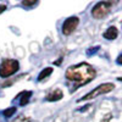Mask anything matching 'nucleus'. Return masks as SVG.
Segmentation results:
<instances>
[{
	"label": "nucleus",
	"instance_id": "f257e3e1",
	"mask_svg": "<svg viewBox=\"0 0 122 122\" xmlns=\"http://www.w3.org/2000/svg\"><path fill=\"white\" fill-rule=\"evenodd\" d=\"M95 76H97V71L93 68V66L87 62H81L73 66H70L65 72L66 79L75 82V86L72 87L71 93H75L79 87L92 82L95 78Z\"/></svg>",
	"mask_w": 122,
	"mask_h": 122
},
{
	"label": "nucleus",
	"instance_id": "f03ea898",
	"mask_svg": "<svg viewBox=\"0 0 122 122\" xmlns=\"http://www.w3.org/2000/svg\"><path fill=\"white\" fill-rule=\"evenodd\" d=\"M20 68L18 61L15 59H4L0 64V77L7 78L10 76L15 75Z\"/></svg>",
	"mask_w": 122,
	"mask_h": 122
},
{
	"label": "nucleus",
	"instance_id": "7ed1b4c3",
	"mask_svg": "<svg viewBox=\"0 0 122 122\" xmlns=\"http://www.w3.org/2000/svg\"><path fill=\"white\" fill-rule=\"evenodd\" d=\"M115 89V84L114 83H103V84H100L98 86L97 88H94L92 92H89V93H87L86 95H83L81 99L77 100V103H79V101H86V100H90V99H94L99 95H103V94H107L110 93V92H112Z\"/></svg>",
	"mask_w": 122,
	"mask_h": 122
},
{
	"label": "nucleus",
	"instance_id": "20e7f679",
	"mask_svg": "<svg viewBox=\"0 0 122 122\" xmlns=\"http://www.w3.org/2000/svg\"><path fill=\"white\" fill-rule=\"evenodd\" d=\"M111 7H112V3L111 1H99L92 9V16L97 20H101L110 14Z\"/></svg>",
	"mask_w": 122,
	"mask_h": 122
},
{
	"label": "nucleus",
	"instance_id": "39448f33",
	"mask_svg": "<svg viewBox=\"0 0 122 122\" xmlns=\"http://www.w3.org/2000/svg\"><path fill=\"white\" fill-rule=\"evenodd\" d=\"M78 25H79V18L77 16H71V17L66 18L65 22L62 23L61 32H62L64 36H70L77 29Z\"/></svg>",
	"mask_w": 122,
	"mask_h": 122
},
{
	"label": "nucleus",
	"instance_id": "423d86ee",
	"mask_svg": "<svg viewBox=\"0 0 122 122\" xmlns=\"http://www.w3.org/2000/svg\"><path fill=\"white\" fill-rule=\"evenodd\" d=\"M64 98V92L61 90L60 88H54L50 93L46 94L45 100L46 101H59Z\"/></svg>",
	"mask_w": 122,
	"mask_h": 122
},
{
	"label": "nucleus",
	"instance_id": "0eeeda50",
	"mask_svg": "<svg viewBox=\"0 0 122 122\" xmlns=\"http://www.w3.org/2000/svg\"><path fill=\"white\" fill-rule=\"evenodd\" d=\"M32 94H33L32 90H23V92H21V93L16 97V100L18 99V104L21 106H25V105H27L29 103Z\"/></svg>",
	"mask_w": 122,
	"mask_h": 122
},
{
	"label": "nucleus",
	"instance_id": "6e6552de",
	"mask_svg": "<svg viewBox=\"0 0 122 122\" xmlns=\"http://www.w3.org/2000/svg\"><path fill=\"white\" fill-rule=\"evenodd\" d=\"M117 36H118V30H117V28L115 26L109 27L104 32V34H103V37L105 39H107V40H114V39L117 38Z\"/></svg>",
	"mask_w": 122,
	"mask_h": 122
},
{
	"label": "nucleus",
	"instance_id": "1a4fd4ad",
	"mask_svg": "<svg viewBox=\"0 0 122 122\" xmlns=\"http://www.w3.org/2000/svg\"><path fill=\"white\" fill-rule=\"evenodd\" d=\"M53 71H54L53 67H45L42 72L38 75V81H39V82H40V81H44L45 78H48L50 75L53 73Z\"/></svg>",
	"mask_w": 122,
	"mask_h": 122
},
{
	"label": "nucleus",
	"instance_id": "9d476101",
	"mask_svg": "<svg viewBox=\"0 0 122 122\" xmlns=\"http://www.w3.org/2000/svg\"><path fill=\"white\" fill-rule=\"evenodd\" d=\"M16 111H17V109H16L15 106L7 107V109H5V110L3 111V116H4L5 118H10V117H12V116L15 115Z\"/></svg>",
	"mask_w": 122,
	"mask_h": 122
},
{
	"label": "nucleus",
	"instance_id": "9b49d317",
	"mask_svg": "<svg viewBox=\"0 0 122 122\" xmlns=\"http://www.w3.org/2000/svg\"><path fill=\"white\" fill-rule=\"evenodd\" d=\"M99 49H100V46H99V45H97V46H93V48H89V49L87 50V55H88V56L94 55L97 51H99Z\"/></svg>",
	"mask_w": 122,
	"mask_h": 122
},
{
	"label": "nucleus",
	"instance_id": "f8f14e48",
	"mask_svg": "<svg viewBox=\"0 0 122 122\" xmlns=\"http://www.w3.org/2000/svg\"><path fill=\"white\" fill-rule=\"evenodd\" d=\"M14 122H30V118L27 117V116H25V115H21V116L16 117Z\"/></svg>",
	"mask_w": 122,
	"mask_h": 122
},
{
	"label": "nucleus",
	"instance_id": "ddd939ff",
	"mask_svg": "<svg viewBox=\"0 0 122 122\" xmlns=\"http://www.w3.org/2000/svg\"><path fill=\"white\" fill-rule=\"evenodd\" d=\"M37 3H38L37 0H32V1H28V0H25V1H22L21 4H22L23 6H29V7H30V6H34V5H37Z\"/></svg>",
	"mask_w": 122,
	"mask_h": 122
},
{
	"label": "nucleus",
	"instance_id": "4468645a",
	"mask_svg": "<svg viewBox=\"0 0 122 122\" xmlns=\"http://www.w3.org/2000/svg\"><path fill=\"white\" fill-rule=\"evenodd\" d=\"M111 118H112V115H111V114H107V115L104 117V120H101V122H109Z\"/></svg>",
	"mask_w": 122,
	"mask_h": 122
},
{
	"label": "nucleus",
	"instance_id": "2eb2a0df",
	"mask_svg": "<svg viewBox=\"0 0 122 122\" xmlns=\"http://www.w3.org/2000/svg\"><path fill=\"white\" fill-rule=\"evenodd\" d=\"M6 10V5H4V4H0V15H1L4 11Z\"/></svg>",
	"mask_w": 122,
	"mask_h": 122
},
{
	"label": "nucleus",
	"instance_id": "dca6fc26",
	"mask_svg": "<svg viewBox=\"0 0 122 122\" xmlns=\"http://www.w3.org/2000/svg\"><path fill=\"white\" fill-rule=\"evenodd\" d=\"M116 62H117L118 65H122V54L118 55V57H117V60H116Z\"/></svg>",
	"mask_w": 122,
	"mask_h": 122
},
{
	"label": "nucleus",
	"instance_id": "f3484780",
	"mask_svg": "<svg viewBox=\"0 0 122 122\" xmlns=\"http://www.w3.org/2000/svg\"><path fill=\"white\" fill-rule=\"evenodd\" d=\"M61 62H62V59H60V60L55 61V65H61Z\"/></svg>",
	"mask_w": 122,
	"mask_h": 122
},
{
	"label": "nucleus",
	"instance_id": "a211bd4d",
	"mask_svg": "<svg viewBox=\"0 0 122 122\" xmlns=\"http://www.w3.org/2000/svg\"><path fill=\"white\" fill-rule=\"evenodd\" d=\"M89 106H90V105H86V106H84V107H83V109H81V110H79V111H86V110H87V109H88V107H89Z\"/></svg>",
	"mask_w": 122,
	"mask_h": 122
},
{
	"label": "nucleus",
	"instance_id": "6ab92c4d",
	"mask_svg": "<svg viewBox=\"0 0 122 122\" xmlns=\"http://www.w3.org/2000/svg\"><path fill=\"white\" fill-rule=\"evenodd\" d=\"M117 81H121V82H122V77H118V78H117Z\"/></svg>",
	"mask_w": 122,
	"mask_h": 122
}]
</instances>
